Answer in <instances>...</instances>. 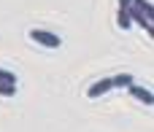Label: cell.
I'll return each mask as SVG.
<instances>
[{"mask_svg": "<svg viewBox=\"0 0 154 132\" xmlns=\"http://www.w3.org/2000/svg\"><path fill=\"white\" fill-rule=\"evenodd\" d=\"M0 94H3V97H14V94H16V84H5V81H0Z\"/></svg>", "mask_w": 154, "mask_h": 132, "instance_id": "cell-7", "label": "cell"}, {"mask_svg": "<svg viewBox=\"0 0 154 132\" xmlns=\"http://www.w3.org/2000/svg\"><path fill=\"white\" fill-rule=\"evenodd\" d=\"M111 89H114V81H111V78H100V81H95V84L87 89V97H89V100H97V97H103V94L111 92Z\"/></svg>", "mask_w": 154, "mask_h": 132, "instance_id": "cell-2", "label": "cell"}, {"mask_svg": "<svg viewBox=\"0 0 154 132\" xmlns=\"http://www.w3.org/2000/svg\"><path fill=\"white\" fill-rule=\"evenodd\" d=\"M0 81H5V84H16V76H14L11 70H5V68H0Z\"/></svg>", "mask_w": 154, "mask_h": 132, "instance_id": "cell-8", "label": "cell"}, {"mask_svg": "<svg viewBox=\"0 0 154 132\" xmlns=\"http://www.w3.org/2000/svg\"><path fill=\"white\" fill-rule=\"evenodd\" d=\"M30 38H32L35 43L46 46V49H60V46H62V38L54 35V32H49V30H30Z\"/></svg>", "mask_w": 154, "mask_h": 132, "instance_id": "cell-1", "label": "cell"}, {"mask_svg": "<svg viewBox=\"0 0 154 132\" xmlns=\"http://www.w3.org/2000/svg\"><path fill=\"white\" fill-rule=\"evenodd\" d=\"M130 3H133V0H119V11H127V8H130Z\"/></svg>", "mask_w": 154, "mask_h": 132, "instance_id": "cell-9", "label": "cell"}, {"mask_svg": "<svg viewBox=\"0 0 154 132\" xmlns=\"http://www.w3.org/2000/svg\"><path fill=\"white\" fill-rule=\"evenodd\" d=\"M130 5H135V8H138V11H141V14H143V16H149V19H152L154 8H152V3H149V0H133V3H130Z\"/></svg>", "mask_w": 154, "mask_h": 132, "instance_id": "cell-6", "label": "cell"}, {"mask_svg": "<svg viewBox=\"0 0 154 132\" xmlns=\"http://www.w3.org/2000/svg\"><path fill=\"white\" fill-rule=\"evenodd\" d=\"M111 81H114V89H127L130 84H135V78H133L130 73H119V76H114Z\"/></svg>", "mask_w": 154, "mask_h": 132, "instance_id": "cell-5", "label": "cell"}, {"mask_svg": "<svg viewBox=\"0 0 154 132\" xmlns=\"http://www.w3.org/2000/svg\"><path fill=\"white\" fill-rule=\"evenodd\" d=\"M127 89H130V94H133L135 100H141L143 105H152V103H154V97H152L149 89H143V86H138V84H130Z\"/></svg>", "mask_w": 154, "mask_h": 132, "instance_id": "cell-4", "label": "cell"}, {"mask_svg": "<svg viewBox=\"0 0 154 132\" xmlns=\"http://www.w3.org/2000/svg\"><path fill=\"white\" fill-rule=\"evenodd\" d=\"M127 16H130V22H135V24H141L143 30H146V35H154V24H152V19L149 16H143L135 5H130L127 8Z\"/></svg>", "mask_w": 154, "mask_h": 132, "instance_id": "cell-3", "label": "cell"}]
</instances>
